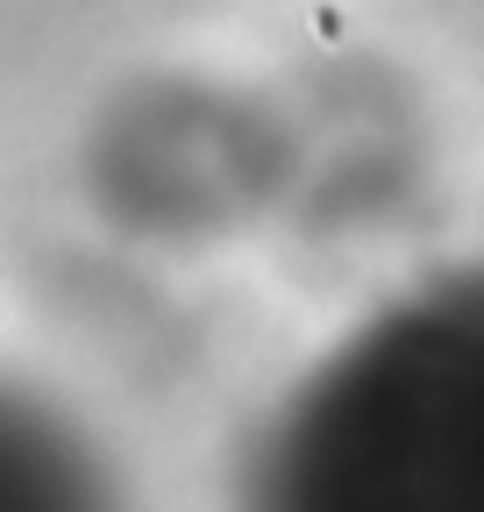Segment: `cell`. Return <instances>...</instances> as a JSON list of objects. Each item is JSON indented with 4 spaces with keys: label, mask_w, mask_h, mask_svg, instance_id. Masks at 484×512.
<instances>
[{
    "label": "cell",
    "mask_w": 484,
    "mask_h": 512,
    "mask_svg": "<svg viewBox=\"0 0 484 512\" xmlns=\"http://www.w3.org/2000/svg\"><path fill=\"white\" fill-rule=\"evenodd\" d=\"M235 512H484V256L406 285L285 384Z\"/></svg>",
    "instance_id": "cell-1"
},
{
    "label": "cell",
    "mask_w": 484,
    "mask_h": 512,
    "mask_svg": "<svg viewBox=\"0 0 484 512\" xmlns=\"http://www.w3.org/2000/svg\"><path fill=\"white\" fill-rule=\"evenodd\" d=\"M0 512H114L93 448L36 406L0 427Z\"/></svg>",
    "instance_id": "cell-2"
}]
</instances>
